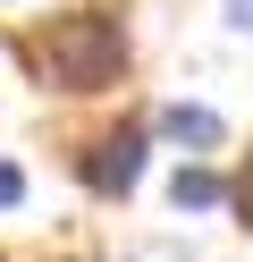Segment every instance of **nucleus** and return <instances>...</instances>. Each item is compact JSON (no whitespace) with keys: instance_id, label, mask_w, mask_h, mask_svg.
Instances as JSON below:
<instances>
[{"instance_id":"obj_1","label":"nucleus","mask_w":253,"mask_h":262,"mask_svg":"<svg viewBox=\"0 0 253 262\" xmlns=\"http://www.w3.org/2000/svg\"><path fill=\"white\" fill-rule=\"evenodd\" d=\"M9 51L26 68V85L59 93V102H101L135 68V17L127 0H76V9H51L42 26H26Z\"/></svg>"},{"instance_id":"obj_2","label":"nucleus","mask_w":253,"mask_h":262,"mask_svg":"<svg viewBox=\"0 0 253 262\" xmlns=\"http://www.w3.org/2000/svg\"><path fill=\"white\" fill-rule=\"evenodd\" d=\"M67 169H76V186L93 194V203H135V186H144L152 169V119L135 110V119H110L101 136H84L76 152H67Z\"/></svg>"},{"instance_id":"obj_3","label":"nucleus","mask_w":253,"mask_h":262,"mask_svg":"<svg viewBox=\"0 0 253 262\" xmlns=\"http://www.w3.org/2000/svg\"><path fill=\"white\" fill-rule=\"evenodd\" d=\"M152 144H169L177 161H219V152H228V119H219L211 102H186V93H177V102L152 110Z\"/></svg>"},{"instance_id":"obj_4","label":"nucleus","mask_w":253,"mask_h":262,"mask_svg":"<svg viewBox=\"0 0 253 262\" xmlns=\"http://www.w3.org/2000/svg\"><path fill=\"white\" fill-rule=\"evenodd\" d=\"M160 186H169V211H186V220H219V211H228V161H177Z\"/></svg>"},{"instance_id":"obj_5","label":"nucleus","mask_w":253,"mask_h":262,"mask_svg":"<svg viewBox=\"0 0 253 262\" xmlns=\"http://www.w3.org/2000/svg\"><path fill=\"white\" fill-rule=\"evenodd\" d=\"M228 220L253 228V161H236V169H228Z\"/></svg>"},{"instance_id":"obj_6","label":"nucleus","mask_w":253,"mask_h":262,"mask_svg":"<svg viewBox=\"0 0 253 262\" xmlns=\"http://www.w3.org/2000/svg\"><path fill=\"white\" fill-rule=\"evenodd\" d=\"M26 161H9V152H0V211H17V203H26Z\"/></svg>"},{"instance_id":"obj_7","label":"nucleus","mask_w":253,"mask_h":262,"mask_svg":"<svg viewBox=\"0 0 253 262\" xmlns=\"http://www.w3.org/2000/svg\"><path fill=\"white\" fill-rule=\"evenodd\" d=\"M127 262H194V245H186V237H169V245H135Z\"/></svg>"},{"instance_id":"obj_8","label":"nucleus","mask_w":253,"mask_h":262,"mask_svg":"<svg viewBox=\"0 0 253 262\" xmlns=\"http://www.w3.org/2000/svg\"><path fill=\"white\" fill-rule=\"evenodd\" d=\"M219 26L228 34H253V0H219Z\"/></svg>"}]
</instances>
